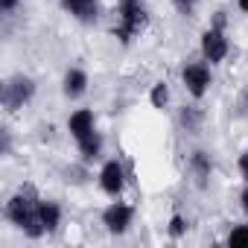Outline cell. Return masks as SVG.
<instances>
[{"label":"cell","instance_id":"6da1fadb","mask_svg":"<svg viewBox=\"0 0 248 248\" xmlns=\"http://www.w3.org/2000/svg\"><path fill=\"white\" fill-rule=\"evenodd\" d=\"M38 207H41V199L35 196V187H32V184H24V187L9 199L6 216H9L15 225H21L30 236H41V233H47V231H44V225H41V219H38Z\"/></svg>","mask_w":248,"mask_h":248},{"label":"cell","instance_id":"7a4b0ae2","mask_svg":"<svg viewBox=\"0 0 248 248\" xmlns=\"http://www.w3.org/2000/svg\"><path fill=\"white\" fill-rule=\"evenodd\" d=\"M146 24V12L140 0H120V27H117V38L120 41H132L135 32H140V27Z\"/></svg>","mask_w":248,"mask_h":248},{"label":"cell","instance_id":"3957f363","mask_svg":"<svg viewBox=\"0 0 248 248\" xmlns=\"http://www.w3.org/2000/svg\"><path fill=\"white\" fill-rule=\"evenodd\" d=\"M32 93H35V85H32V79H27V76H15V79H9L6 85H3V105H6V111H18L24 102H30L32 99Z\"/></svg>","mask_w":248,"mask_h":248},{"label":"cell","instance_id":"277c9868","mask_svg":"<svg viewBox=\"0 0 248 248\" xmlns=\"http://www.w3.org/2000/svg\"><path fill=\"white\" fill-rule=\"evenodd\" d=\"M102 222H105V228L111 231V233H123L129 225H132V207L129 204H111L105 213H102Z\"/></svg>","mask_w":248,"mask_h":248},{"label":"cell","instance_id":"5b68a950","mask_svg":"<svg viewBox=\"0 0 248 248\" xmlns=\"http://www.w3.org/2000/svg\"><path fill=\"white\" fill-rule=\"evenodd\" d=\"M184 85L193 96H204V91L210 85V70L204 64H187L184 67Z\"/></svg>","mask_w":248,"mask_h":248},{"label":"cell","instance_id":"8992f818","mask_svg":"<svg viewBox=\"0 0 248 248\" xmlns=\"http://www.w3.org/2000/svg\"><path fill=\"white\" fill-rule=\"evenodd\" d=\"M202 50H204V56H207L210 62H222V59H225L228 41H225V35H222L219 27H216V30H207V32L202 35Z\"/></svg>","mask_w":248,"mask_h":248},{"label":"cell","instance_id":"52a82bcc","mask_svg":"<svg viewBox=\"0 0 248 248\" xmlns=\"http://www.w3.org/2000/svg\"><path fill=\"white\" fill-rule=\"evenodd\" d=\"M99 184H102V190H105V193L117 196V193L123 190V184H126V175H123V167H120L117 161H108V164L102 167V172H99Z\"/></svg>","mask_w":248,"mask_h":248},{"label":"cell","instance_id":"ba28073f","mask_svg":"<svg viewBox=\"0 0 248 248\" xmlns=\"http://www.w3.org/2000/svg\"><path fill=\"white\" fill-rule=\"evenodd\" d=\"M62 3H64V9H67L70 15H76L79 21H85V24L96 21V0H62Z\"/></svg>","mask_w":248,"mask_h":248},{"label":"cell","instance_id":"9c48e42d","mask_svg":"<svg viewBox=\"0 0 248 248\" xmlns=\"http://www.w3.org/2000/svg\"><path fill=\"white\" fill-rule=\"evenodd\" d=\"M70 132H73V138L76 140H82V138H88L91 132H93V114L91 111H76L73 117H70Z\"/></svg>","mask_w":248,"mask_h":248},{"label":"cell","instance_id":"30bf717a","mask_svg":"<svg viewBox=\"0 0 248 248\" xmlns=\"http://www.w3.org/2000/svg\"><path fill=\"white\" fill-rule=\"evenodd\" d=\"M85 85H88V76L82 73V70H70L67 76H64V93L73 99V96H82L85 93Z\"/></svg>","mask_w":248,"mask_h":248},{"label":"cell","instance_id":"8fae6325","mask_svg":"<svg viewBox=\"0 0 248 248\" xmlns=\"http://www.w3.org/2000/svg\"><path fill=\"white\" fill-rule=\"evenodd\" d=\"M59 207L53 204V202H41V207H38V219H41V225H44V231H56V225H59Z\"/></svg>","mask_w":248,"mask_h":248},{"label":"cell","instance_id":"7c38bea8","mask_svg":"<svg viewBox=\"0 0 248 248\" xmlns=\"http://www.w3.org/2000/svg\"><path fill=\"white\" fill-rule=\"evenodd\" d=\"M190 167H193V172H196L199 184H204V178L210 175V158H207L204 152H196V155H193V161H190Z\"/></svg>","mask_w":248,"mask_h":248},{"label":"cell","instance_id":"4fadbf2b","mask_svg":"<svg viewBox=\"0 0 248 248\" xmlns=\"http://www.w3.org/2000/svg\"><path fill=\"white\" fill-rule=\"evenodd\" d=\"M99 146H102V140H99V135H96V132H91L88 138H82V140H79V149H82V155H85V158H96V155H99Z\"/></svg>","mask_w":248,"mask_h":248},{"label":"cell","instance_id":"5bb4252c","mask_svg":"<svg viewBox=\"0 0 248 248\" xmlns=\"http://www.w3.org/2000/svg\"><path fill=\"white\" fill-rule=\"evenodd\" d=\"M228 242H231L233 248H239V245H248V225H242V228H233V231H231V236H228Z\"/></svg>","mask_w":248,"mask_h":248},{"label":"cell","instance_id":"9a60e30c","mask_svg":"<svg viewBox=\"0 0 248 248\" xmlns=\"http://www.w3.org/2000/svg\"><path fill=\"white\" fill-rule=\"evenodd\" d=\"M167 96H170V93H167V85H164V82L155 85V91H152V105H155V108H164V105H167Z\"/></svg>","mask_w":248,"mask_h":248},{"label":"cell","instance_id":"2e32d148","mask_svg":"<svg viewBox=\"0 0 248 248\" xmlns=\"http://www.w3.org/2000/svg\"><path fill=\"white\" fill-rule=\"evenodd\" d=\"M181 231H184V219H181V216H172V222H170V233L178 236Z\"/></svg>","mask_w":248,"mask_h":248},{"label":"cell","instance_id":"e0dca14e","mask_svg":"<svg viewBox=\"0 0 248 248\" xmlns=\"http://www.w3.org/2000/svg\"><path fill=\"white\" fill-rule=\"evenodd\" d=\"M193 3H196V0H175V6H178L181 12H190V9H193Z\"/></svg>","mask_w":248,"mask_h":248},{"label":"cell","instance_id":"ac0fdd59","mask_svg":"<svg viewBox=\"0 0 248 248\" xmlns=\"http://www.w3.org/2000/svg\"><path fill=\"white\" fill-rule=\"evenodd\" d=\"M239 170H242V178L248 181V152H245V155L239 158Z\"/></svg>","mask_w":248,"mask_h":248},{"label":"cell","instance_id":"d6986e66","mask_svg":"<svg viewBox=\"0 0 248 248\" xmlns=\"http://www.w3.org/2000/svg\"><path fill=\"white\" fill-rule=\"evenodd\" d=\"M0 6H3V9H15L18 0H0Z\"/></svg>","mask_w":248,"mask_h":248},{"label":"cell","instance_id":"ffe728a7","mask_svg":"<svg viewBox=\"0 0 248 248\" xmlns=\"http://www.w3.org/2000/svg\"><path fill=\"white\" fill-rule=\"evenodd\" d=\"M242 207H245V213H248V190L242 193Z\"/></svg>","mask_w":248,"mask_h":248},{"label":"cell","instance_id":"44dd1931","mask_svg":"<svg viewBox=\"0 0 248 248\" xmlns=\"http://www.w3.org/2000/svg\"><path fill=\"white\" fill-rule=\"evenodd\" d=\"M239 6H242V9H245V12H248V0H239Z\"/></svg>","mask_w":248,"mask_h":248}]
</instances>
